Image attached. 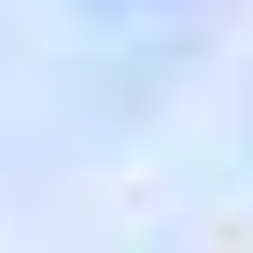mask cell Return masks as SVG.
I'll return each mask as SVG.
<instances>
[{"label": "cell", "mask_w": 253, "mask_h": 253, "mask_svg": "<svg viewBox=\"0 0 253 253\" xmlns=\"http://www.w3.org/2000/svg\"><path fill=\"white\" fill-rule=\"evenodd\" d=\"M99 14H155V0H99Z\"/></svg>", "instance_id": "cell-1"}]
</instances>
